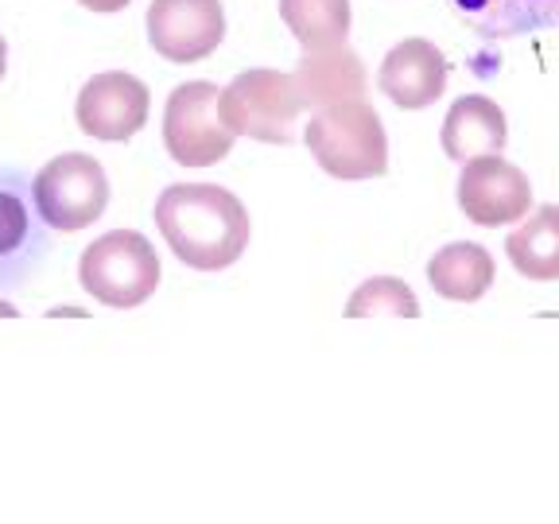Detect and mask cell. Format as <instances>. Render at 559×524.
Masks as SVG:
<instances>
[{
	"mask_svg": "<svg viewBox=\"0 0 559 524\" xmlns=\"http://www.w3.org/2000/svg\"><path fill=\"white\" fill-rule=\"evenodd\" d=\"M454 12L489 39H513L559 24V0H451Z\"/></svg>",
	"mask_w": 559,
	"mask_h": 524,
	"instance_id": "cell-13",
	"label": "cell"
},
{
	"mask_svg": "<svg viewBox=\"0 0 559 524\" xmlns=\"http://www.w3.org/2000/svg\"><path fill=\"white\" fill-rule=\"evenodd\" d=\"M509 140L506 114L498 102H489L481 94H466L447 109L443 117V152L454 164H466L486 152H501Z\"/></svg>",
	"mask_w": 559,
	"mask_h": 524,
	"instance_id": "cell-12",
	"label": "cell"
},
{
	"mask_svg": "<svg viewBox=\"0 0 559 524\" xmlns=\"http://www.w3.org/2000/svg\"><path fill=\"white\" fill-rule=\"evenodd\" d=\"M459 206L474 226H509L533 206V183L501 152H486L463 164L459 175Z\"/></svg>",
	"mask_w": 559,
	"mask_h": 524,
	"instance_id": "cell-7",
	"label": "cell"
},
{
	"mask_svg": "<svg viewBox=\"0 0 559 524\" xmlns=\"http://www.w3.org/2000/svg\"><path fill=\"white\" fill-rule=\"evenodd\" d=\"M79 129L94 140H121L136 136L148 121V86L124 70H105L82 86L79 94Z\"/></svg>",
	"mask_w": 559,
	"mask_h": 524,
	"instance_id": "cell-9",
	"label": "cell"
},
{
	"mask_svg": "<svg viewBox=\"0 0 559 524\" xmlns=\"http://www.w3.org/2000/svg\"><path fill=\"white\" fill-rule=\"evenodd\" d=\"M32 199L39 218L51 229L79 234V229L94 226L109 206V179H105V167L94 156L67 152L35 175Z\"/></svg>",
	"mask_w": 559,
	"mask_h": 524,
	"instance_id": "cell-5",
	"label": "cell"
},
{
	"mask_svg": "<svg viewBox=\"0 0 559 524\" xmlns=\"http://www.w3.org/2000/svg\"><path fill=\"white\" fill-rule=\"evenodd\" d=\"M280 16L304 51L346 44L349 35V0H280Z\"/></svg>",
	"mask_w": 559,
	"mask_h": 524,
	"instance_id": "cell-16",
	"label": "cell"
},
{
	"mask_svg": "<svg viewBox=\"0 0 559 524\" xmlns=\"http://www.w3.org/2000/svg\"><path fill=\"white\" fill-rule=\"evenodd\" d=\"M304 140L311 156L319 159V167L334 179H349V183L377 179L389 167L384 124L373 114V105H366L361 97L314 109Z\"/></svg>",
	"mask_w": 559,
	"mask_h": 524,
	"instance_id": "cell-2",
	"label": "cell"
},
{
	"mask_svg": "<svg viewBox=\"0 0 559 524\" xmlns=\"http://www.w3.org/2000/svg\"><path fill=\"white\" fill-rule=\"evenodd\" d=\"M218 114L234 136H253L264 144H292L304 97L292 74L257 67L245 70L218 94Z\"/></svg>",
	"mask_w": 559,
	"mask_h": 524,
	"instance_id": "cell-4",
	"label": "cell"
},
{
	"mask_svg": "<svg viewBox=\"0 0 559 524\" xmlns=\"http://www.w3.org/2000/svg\"><path fill=\"white\" fill-rule=\"evenodd\" d=\"M27 237V210L12 191H0V257L16 253Z\"/></svg>",
	"mask_w": 559,
	"mask_h": 524,
	"instance_id": "cell-18",
	"label": "cell"
},
{
	"mask_svg": "<svg viewBox=\"0 0 559 524\" xmlns=\"http://www.w3.org/2000/svg\"><path fill=\"white\" fill-rule=\"evenodd\" d=\"M506 253L513 269L528 279H559V206H540L528 222L509 234Z\"/></svg>",
	"mask_w": 559,
	"mask_h": 524,
	"instance_id": "cell-15",
	"label": "cell"
},
{
	"mask_svg": "<svg viewBox=\"0 0 559 524\" xmlns=\"http://www.w3.org/2000/svg\"><path fill=\"white\" fill-rule=\"evenodd\" d=\"M218 86L183 82L175 86L164 109V144L179 167H210L229 156L234 132L218 114Z\"/></svg>",
	"mask_w": 559,
	"mask_h": 524,
	"instance_id": "cell-6",
	"label": "cell"
},
{
	"mask_svg": "<svg viewBox=\"0 0 559 524\" xmlns=\"http://www.w3.org/2000/svg\"><path fill=\"white\" fill-rule=\"evenodd\" d=\"M156 226L187 269L222 272L249 249V210L214 183H171L156 199Z\"/></svg>",
	"mask_w": 559,
	"mask_h": 524,
	"instance_id": "cell-1",
	"label": "cell"
},
{
	"mask_svg": "<svg viewBox=\"0 0 559 524\" xmlns=\"http://www.w3.org/2000/svg\"><path fill=\"white\" fill-rule=\"evenodd\" d=\"M381 94L401 109H428L447 90V59L428 39H404L381 62Z\"/></svg>",
	"mask_w": 559,
	"mask_h": 524,
	"instance_id": "cell-10",
	"label": "cell"
},
{
	"mask_svg": "<svg viewBox=\"0 0 559 524\" xmlns=\"http://www.w3.org/2000/svg\"><path fill=\"white\" fill-rule=\"evenodd\" d=\"M296 90L304 97V109H323V105L354 102L366 97V62L358 59V51H349L346 44L319 47V51H304L296 67Z\"/></svg>",
	"mask_w": 559,
	"mask_h": 524,
	"instance_id": "cell-11",
	"label": "cell"
},
{
	"mask_svg": "<svg viewBox=\"0 0 559 524\" xmlns=\"http://www.w3.org/2000/svg\"><path fill=\"white\" fill-rule=\"evenodd\" d=\"M493 257L474 241H454L447 249H439L428 261V279L431 288L443 299H454V303H474L481 299L489 288H493Z\"/></svg>",
	"mask_w": 559,
	"mask_h": 524,
	"instance_id": "cell-14",
	"label": "cell"
},
{
	"mask_svg": "<svg viewBox=\"0 0 559 524\" xmlns=\"http://www.w3.org/2000/svg\"><path fill=\"white\" fill-rule=\"evenodd\" d=\"M349 319H366V314H396V319H416L419 299L416 291L396 276H373L366 279L346 303Z\"/></svg>",
	"mask_w": 559,
	"mask_h": 524,
	"instance_id": "cell-17",
	"label": "cell"
},
{
	"mask_svg": "<svg viewBox=\"0 0 559 524\" xmlns=\"http://www.w3.org/2000/svg\"><path fill=\"white\" fill-rule=\"evenodd\" d=\"M82 288L105 307H140L159 284V257L136 229H114L97 237L79 261Z\"/></svg>",
	"mask_w": 559,
	"mask_h": 524,
	"instance_id": "cell-3",
	"label": "cell"
},
{
	"mask_svg": "<svg viewBox=\"0 0 559 524\" xmlns=\"http://www.w3.org/2000/svg\"><path fill=\"white\" fill-rule=\"evenodd\" d=\"M226 39L222 0H152L148 44L167 62H199Z\"/></svg>",
	"mask_w": 559,
	"mask_h": 524,
	"instance_id": "cell-8",
	"label": "cell"
}]
</instances>
